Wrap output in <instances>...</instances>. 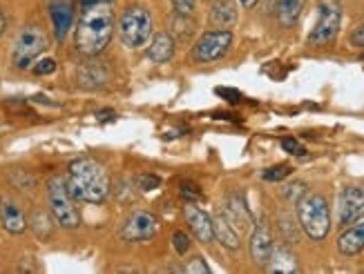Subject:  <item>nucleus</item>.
<instances>
[{
	"label": "nucleus",
	"instance_id": "obj_6",
	"mask_svg": "<svg viewBox=\"0 0 364 274\" xmlns=\"http://www.w3.org/2000/svg\"><path fill=\"white\" fill-rule=\"evenodd\" d=\"M47 47H50V38H47L45 31L38 25H29L25 27L18 38L14 43V50H11V58H14V65L18 70L29 67Z\"/></svg>",
	"mask_w": 364,
	"mask_h": 274
},
{
	"label": "nucleus",
	"instance_id": "obj_23",
	"mask_svg": "<svg viewBox=\"0 0 364 274\" xmlns=\"http://www.w3.org/2000/svg\"><path fill=\"white\" fill-rule=\"evenodd\" d=\"M195 0H172V9H175L177 18H190L195 13Z\"/></svg>",
	"mask_w": 364,
	"mask_h": 274
},
{
	"label": "nucleus",
	"instance_id": "obj_33",
	"mask_svg": "<svg viewBox=\"0 0 364 274\" xmlns=\"http://www.w3.org/2000/svg\"><path fill=\"white\" fill-rule=\"evenodd\" d=\"M117 114H114V111L112 109H103V111H99V114H97V119L99 121H103V123H107V121H112Z\"/></svg>",
	"mask_w": 364,
	"mask_h": 274
},
{
	"label": "nucleus",
	"instance_id": "obj_28",
	"mask_svg": "<svg viewBox=\"0 0 364 274\" xmlns=\"http://www.w3.org/2000/svg\"><path fill=\"white\" fill-rule=\"evenodd\" d=\"M56 70V60L54 58H41L36 65H34V74L36 76H45V74H52Z\"/></svg>",
	"mask_w": 364,
	"mask_h": 274
},
{
	"label": "nucleus",
	"instance_id": "obj_14",
	"mask_svg": "<svg viewBox=\"0 0 364 274\" xmlns=\"http://www.w3.org/2000/svg\"><path fill=\"white\" fill-rule=\"evenodd\" d=\"M338 250L346 256L360 254L364 250V217L351 223V228L338 239Z\"/></svg>",
	"mask_w": 364,
	"mask_h": 274
},
{
	"label": "nucleus",
	"instance_id": "obj_9",
	"mask_svg": "<svg viewBox=\"0 0 364 274\" xmlns=\"http://www.w3.org/2000/svg\"><path fill=\"white\" fill-rule=\"evenodd\" d=\"M156 230H159V223L156 219L146 212V209H136L128 217V221L123 223L121 228V239L123 241H150Z\"/></svg>",
	"mask_w": 364,
	"mask_h": 274
},
{
	"label": "nucleus",
	"instance_id": "obj_2",
	"mask_svg": "<svg viewBox=\"0 0 364 274\" xmlns=\"http://www.w3.org/2000/svg\"><path fill=\"white\" fill-rule=\"evenodd\" d=\"M68 187L76 201L103 203L109 194V174L94 158H76L68 168Z\"/></svg>",
	"mask_w": 364,
	"mask_h": 274
},
{
	"label": "nucleus",
	"instance_id": "obj_20",
	"mask_svg": "<svg viewBox=\"0 0 364 274\" xmlns=\"http://www.w3.org/2000/svg\"><path fill=\"white\" fill-rule=\"evenodd\" d=\"M304 9V0H275V16L284 27H293Z\"/></svg>",
	"mask_w": 364,
	"mask_h": 274
},
{
	"label": "nucleus",
	"instance_id": "obj_26",
	"mask_svg": "<svg viewBox=\"0 0 364 274\" xmlns=\"http://www.w3.org/2000/svg\"><path fill=\"white\" fill-rule=\"evenodd\" d=\"M282 150L287 152V154H293V156H304L306 154V150L302 148V143H299L297 138H293V136L282 141Z\"/></svg>",
	"mask_w": 364,
	"mask_h": 274
},
{
	"label": "nucleus",
	"instance_id": "obj_24",
	"mask_svg": "<svg viewBox=\"0 0 364 274\" xmlns=\"http://www.w3.org/2000/svg\"><path fill=\"white\" fill-rule=\"evenodd\" d=\"M181 197H183L188 203H195V201H199L203 194H201V190H199L193 181H181Z\"/></svg>",
	"mask_w": 364,
	"mask_h": 274
},
{
	"label": "nucleus",
	"instance_id": "obj_35",
	"mask_svg": "<svg viewBox=\"0 0 364 274\" xmlns=\"http://www.w3.org/2000/svg\"><path fill=\"white\" fill-rule=\"evenodd\" d=\"M3 29H5V16L0 11V34H3Z\"/></svg>",
	"mask_w": 364,
	"mask_h": 274
},
{
	"label": "nucleus",
	"instance_id": "obj_13",
	"mask_svg": "<svg viewBox=\"0 0 364 274\" xmlns=\"http://www.w3.org/2000/svg\"><path fill=\"white\" fill-rule=\"evenodd\" d=\"M50 16H52V23H54V34L58 40H63L72 29L74 23V7L68 0H56L50 7Z\"/></svg>",
	"mask_w": 364,
	"mask_h": 274
},
{
	"label": "nucleus",
	"instance_id": "obj_10",
	"mask_svg": "<svg viewBox=\"0 0 364 274\" xmlns=\"http://www.w3.org/2000/svg\"><path fill=\"white\" fill-rule=\"evenodd\" d=\"M364 217V190L346 187L338 199V219L340 225H351Z\"/></svg>",
	"mask_w": 364,
	"mask_h": 274
},
{
	"label": "nucleus",
	"instance_id": "obj_19",
	"mask_svg": "<svg viewBox=\"0 0 364 274\" xmlns=\"http://www.w3.org/2000/svg\"><path fill=\"white\" fill-rule=\"evenodd\" d=\"M268 272H279V274H293L299 270L297 265V256L289 250V248H275L271 259L266 263Z\"/></svg>",
	"mask_w": 364,
	"mask_h": 274
},
{
	"label": "nucleus",
	"instance_id": "obj_8",
	"mask_svg": "<svg viewBox=\"0 0 364 274\" xmlns=\"http://www.w3.org/2000/svg\"><path fill=\"white\" fill-rule=\"evenodd\" d=\"M340 25H342V11H340V7L322 3L320 5V18H318V23H315V27L311 31L309 43L311 45H328L331 40L338 36Z\"/></svg>",
	"mask_w": 364,
	"mask_h": 274
},
{
	"label": "nucleus",
	"instance_id": "obj_18",
	"mask_svg": "<svg viewBox=\"0 0 364 274\" xmlns=\"http://www.w3.org/2000/svg\"><path fill=\"white\" fill-rule=\"evenodd\" d=\"M172 56H175V40H172L170 34H166V31H161V34H156L148 47V58L154 60L156 65H164V62H168Z\"/></svg>",
	"mask_w": 364,
	"mask_h": 274
},
{
	"label": "nucleus",
	"instance_id": "obj_36",
	"mask_svg": "<svg viewBox=\"0 0 364 274\" xmlns=\"http://www.w3.org/2000/svg\"><path fill=\"white\" fill-rule=\"evenodd\" d=\"M92 3H99V0H81V5L85 7V5H92Z\"/></svg>",
	"mask_w": 364,
	"mask_h": 274
},
{
	"label": "nucleus",
	"instance_id": "obj_31",
	"mask_svg": "<svg viewBox=\"0 0 364 274\" xmlns=\"http://www.w3.org/2000/svg\"><path fill=\"white\" fill-rule=\"evenodd\" d=\"M186 272H190V274H208L210 268L205 265V261L201 259V256H197V259L190 261V265L186 268Z\"/></svg>",
	"mask_w": 364,
	"mask_h": 274
},
{
	"label": "nucleus",
	"instance_id": "obj_32",
	"mask_svg": "<svg viewBox=\"0 0 364 274\" xmlns=\"http://www.w3.org/2000/svg\"><path fill=\"white\" fill-rule=\"evenodd\" d=\"M351 43L355 45V47H364V25H360L353 34H351Z\"/></svg>",
	"mask_w": 364,
	"mask_h": 274
},
{
	"label": "nucleus",
	"instance_id": "obj_11",
	"mask_svg": "<svg viewBox=\"0 0 364 274\" xmlns=\"http://www.w3.org/2000/svg\"><path fill=\"white\" fill-rule=\"evenodd\" d=\"M183 217L190 225V232H193L201 243H213L215 239V230H213V219L203 212V209H199L195 203H186L183 207Z\"/></svg>",
	"mask_w": 364,
	"mask_h": 274
},
{
	"label": "nucleus",
	"instance_id": "obj_22",
	"mask_svg": "<svg viewBox=\"0 0 364 274\" xmlns=\"http://www.w3.org/2000/svg\"><path fill=\"white\" fill-rule=\"evenodd\" d=\"M291 174H293V168H291V165H287V163H282V165L268 168V170L262 174V179H264V181H271V183H277V181L289 179Z\"/></svg>",
	"mask_w": 364,
	"mask_h": 274
},
{
	"label": "nucleus",
	"instance_id": "obj_4",
	"mask_svg": "<svg viewBox=\"0 0 364 274\" xmlns=\"http://www.w3.org/2000/svg\"><path fill=\"white\" fill-rule=\"evenodd\" d=\"M297 217L302 230L313 239V241H322L328 230H331V212H328V203L320 194H309L297 201Z\"/></svg>",
	"mask_w": 364,
	"mask_h": 274
},
{
	"label": "nucleus",
	"instance_id": "obj_25",
	"mask_svg": "<svg viewBox=\"0 0 364 274\" xmlns=\"http://www.w3.org/2000/svg\"><path fill=\"white\" fill-rule=\"evenodd\" d=\"M215 94L219 96V99H224V101H228V103H232V105H237V103H242V101H244L242 92H240V89H232V87H217Z\"/></svg>",
	"mask_w": 364,
	"mask_h": 274
},
{
	"label": "nucleus",
	"instance_id": "obj_16",
	"mask_svg": "<svg viewBox=\"0 0 364 274\" xmlns=\"http://www.w3.org/2000/svg\"><path fill=\"white\" fill-rule=\"evenodd\" d=\"M0 223L9 234H23L27 230V219L23 209L16 203H3L0 205Z\"/></svg>",
	"mask_w": 364,
	"mask_h": 274
},
{
	"label": "nucleus",
	"instance_id": "obj_7",
	"mask_svg": "<svg viewBox=\"0 0 364 274\" xmlns=\"http://www.w3.org/2000/svg\"><path fill=\"white\" fill-rule=\"evenodd\" d=\"M232 45V31L230 29H215L205 31L193 47V60L195 62H213L224 58Z\"/></svg>",
	"mask_w": 364,
	"mask_h": 274
},
{
	"label": "nucleus",
	"instance_id": "obj_15",
	"mask_svg": "<svg viewBox=\"0 0 364 274\" xmlns=\"http://www.w3.org/2000/svg\"><path fill=\"white\" fill-rule=\"evenodd\" d=\"M224 214L235 225V228H240V230L252 228V214H250V209L246 207V201L240 194H230L226 199V212Z\"/></svg>",
	"mask_w": 364,
	"mask_h": 274
},
{
	"label": "nucleus",
	"instance_id": "obj_30",
	"mask_svg": "<svg viewBox=\"0 0 364 274\" xmlns=\"http://www.w3.org/2000/svg\"><path fill=\"white\" fill-rule=\"evenodd\" d=\"M304 190H306V185L304 183H291L289 187H284V197H289L291 201H299L304 197Z\"/></svg>",
	"mask_w": 364,
	"mask_h": 274
},
{
	"label": "nucleus",
	"instance_id": "obj_21",
	"mask_svg": "<svg viewBox=\"0 0 364 274\" xmlns=\"http://www.w3.org/2000/svg\"><path fill=\"white\" fill-rule=\"evenodd\" d=\"M210 18L217 25H224V27L232 25L237 21V11H235L232 0H219V3H215L210 9Z\"/></svg>",
	"mask_w": 364,
	"mask_h": 274
},
{
	"label": "nucleus",
	"instance_id": "obj_5",
	"mask_svg": "<svg viewBox=\"0 0 364 274\" xmlns=\"http://www.w3.org/2000/svg\"><path fill=\"white\" fill-rule=\"evenodd\" d=\"M119 36L125 47L139 50L152 38V16L144 7H128L119 21Z\"/></svg>",
	"mask_w": 364,
	"mask_h": 274
},
{
	"label": "nucleus",
	"instance_id": "obj_34",
	"mask_svg": "<svg viewBox=\"0 0 364 274\" xmlns=\"http://www.w3.org/2000/svg\"><path fill=\"white\" fill-rule=\"evenodd\" d=\"M240 5L244 7V9H252L257 5V0H240Z\"/></svg>",
	"mask_w": 364,
	"mask_h": 274
},
{
	"label": "nucleus",
	"instance_id": "obj_12",
	"mask_svg": "<svg viewBox=\"0 0 364 274\" xmlns=\"http://www.w3.org/2000/svg\"><path fill=\"white\" fill-rule=\"evenodd\" d=\"M273 250H275V246H273L271 230H268V223L262 219L255 225V232H252V239H250V256H252V261H255L257 265L266 268Z\"/></svg>",
	"mask_w": 364,
	"mask_h": 274
},
{
	"label": "nucleus",
	"instance_id": "obj_17",
	"mask_svg": "<svg viewBox=\"0 0 364 274\" xmlns=\"http://www.w3.org/2000/svg\"><path fill=\"white\" fill-rule=\"evenodd\" d=\"M213 230H215V239L224 248L240 250V232L235 230V225L226 219V214H217L213 219Z\"/></svg>",
	"mask_w": 364,
	"mask_h": 274
},
{
	"label": "nucleus",
	"instance_id": "obj_1",
	"mask_svg": "<svg viewBox=\"0 0 364 274\" xmlns=\"http://www.w3.org/2000/svg\"><path fill=\"white\" fill-rule=\"evenodd\" d=\"M114 9L109 0H99L83 7L76 27V50L83 56H99L112 40Z\"/></svg>",
	"mask_w": 364,
	"mask_h": 274
},
{
	"label": "nucleus",
	"instance_id": "obj_27",
	"mask_svg": "<svg viewBox=\"0 0 364 274\" xmlns=\"http://www.w3.org/2000/svg\"><path fill=\"white\" fill-rule=\"evenodd\" d=\"M161 185V179L156 174H141L139 176V187L144 190V192H152Z\"/></svg>",
	"mask_w": 364,
	"mask_h": 274
},
{
	"label": "nucleus",
	"instance_id": "obj_29",
	"mask_svg": "<svg viewBox=\"0 0 364 274\" xmlns=\"http://www.w3.org/2000/svg\"><path fill=\"white\" fill-rule=\"evenodd\" d=\"M172 243H175V250L179 254H186L190 250V236L186 232H175L172 234Z\"/></svg>",
	"mask_w": 364,
	"mask_h": 274
},
{
	"label": "nucleus",
	"instance_id": "obj_3",
	"mask_svg": "<svg viewBox=\"0 0 364 274\" xmlns=\"http://www.w3.org/2000/svg\"><path fill=\"white\" fill-rule=\"evenodd\" d=\"M47 203L56 223L65 230H76L81 225V214L76 209V199L68 187V181L63 176H52L47 181Z\"/></svg>",
	"mask_w": 364,
	"mask_h": 274
}]
</instances>
